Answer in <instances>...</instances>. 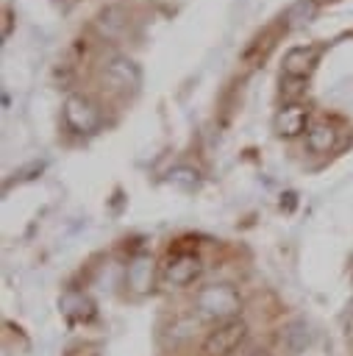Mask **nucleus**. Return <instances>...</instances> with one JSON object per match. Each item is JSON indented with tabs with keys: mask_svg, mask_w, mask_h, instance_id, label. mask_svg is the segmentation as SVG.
Returning <instances> with one entry per match:
<instances>
[{
	"mask_svg": "<svg viewBox=\"0 0 353 356\" xmlns=\"http://www.w3.org/2000/svg\"><path fill=\"white\" fill-rule=\"evenodd\" d=\"M195 317L206 320V323H228L236 320L242 312V295L236 292V286L231 284H206L195 292L192 300Z\"/></svg>",
	"mask_w": 353,
	"mask_h": 356,
	"instance_id": "obj_1",
	"label": "nucleus"
},
{
	"mask_svg": "<svg viewBox=\"0 0 353 356\" xmlns=\"http://www.w3.org/2000/svg\"><path fill=\"white\" fill-rule=\"evenodd\" d=\"M250 339V328L242 317L217 323L200 342V356H233Z\"/></svg>",
	"mask_w": 353,
	"mask_h": 356,
	"instance_id": "obj_2",
	"label": "nucleus"
},
{
	"mask_svg": "<svg viewBox=\"0 0 353 356\" xmlns=\"http://www.w3.org/2000/svg\"><path fill=\"white\" fill-rule=\"evenodd\" d=\"M200 273H203V261L195 253H175L161 267V275L170 286H189L200 278Z\"/></svg>",
	"mask_w": 353,
	"mask_h": 356,
	"instance_id": "obj_3",
	"label": "nucleus"
},
{
	"mask_svg": "<svg viewBox=\"0 0 353 356\" xmlns=\"http://www.w3.org/2000/svg\"><path fill=\"white\" fill-rule=\"evenodd\" d=\"M64 120L72 131L78 134H92L97 125H100V111L97 106L83 97V95H69L67 103H64Z\"/></svg>",
	"mask_w": 353,
	"mask_h": 356,
	"instance_id": "obj_4",
	"label": "nucleus"
},
{
	"mask_svg": "<svg viewBox=\"0 0 353 356\" xmlns=\"http://www.w3.org/2000/svg\"><path fill=\"white\" fill-rule=\"evenodd\" d=\"M103 81L111 83L114 89H136L139 86V67L131 58H114V61H108Z\"/></svg>",
	"mask_w": 353,
	"mask_h": 356,
	"instance_id": "obj_5",
	"label": "nucleus"
},
{
	"mask_svg": "<svg viewBox=\"0 0 353 356\" xmlns=\"http://www.w3.org/2000/svg\"><path fill=\"white\" fill-rule=\"evenodd\" d=\"M306 122H309V108L303 103H289L278 111L275 117V128L281 136H297L306 131Z\"/></svg>",
	"mask_w": 353,
	"mask_h": 356,
	"instance_id": "obj_6",
	"label": "nucleus"
},
{
	"mask_svg": "<svg viewBox=\"0 0 353 356\" xmlns=\"http://www.w3.org/2000/svg\"><path fill=\"white\" fill-rule=\"evenodd\" d=\"M317 61V47H292L284 56V75L289 78H306Z\"/></svg>",
	"mask_w": 353,
	"mask_h": 356,
	"instance_id": "obj_7",
	"label": "nucleus"
},
{
	"mask_svg": "<svg viewBox=\"0 0 353 356\" xmlns=\"http://www.w3.org/2000/svg\"><path fill=\"white\" fill-rule=\"evenodd\" d=\"M336 139H339V134L331 122H314L306 134V147L311 153H331L336 147Z\"/></svg>",
	"mask_w": 353,
	"mask_h": 356,
	"instance_id": "obj_8",
	"label": "nucleus"
},
{
	"mask_svg": "<svg viewBox=\"0 0 353 356\" xmlns=\"http://www.w3.org/2000/svg\"><path fill=\"white\" fill-rule=\"evenodd\" d=\"M128 284L136 292H147L153 289V259L150 256H136L128 264Z\"/></svg>",
	"mask_w": 353,
	"mask_h": 356,
	"instance_id": "obj_9",
	"label": "nucleus"
},
{
	"mask_svg": "<svg viewBox=\"0 0 353 356\" xmlns=\"http://www.w3.org/2000/svg\"><path fill=\"white\" fill-rule=\"evenodd\" d=\"M167 181L175 184V186H183V189H195L200 184V172L195 167H186V164H178L167 172Z\"/></svg>",
	"mask_w": 353,
	"mask_h": 356,
	"instance_id": "obj_10",
	"label": "nucleus"
},
{
	"mask_svg": "<svg viewBox=\"0 0 353 356\" xmlns=\"http://www.w3.org/2000/svg\"><path fill=\"white\" fill-rule=\"evenodd\" d=\"M197 320H200V317H181L178 323H172L170 331H167L170 342L175 345V342H186V339H192V337H195V328H197Z\"/></svg>",
	"mask_w": 353,
	"mask_h": 356,
	"instance_id": "obj_11",
	"label": "nucleus"
},
{
	"mask_svg": "<svg viewBox=\"0 0 353 356\" xmlns=\"http://www.w3.org/2000/svg\"><path fill=\"white\" fill-rule=\"evenodd\" d=\"M314 11H317V0H297V3L286 11V19H289V25H297V22L311 19Z\"/></svg>",
	"mask_w": 353,
	"mask_h": 356,
	"instance_id": "obj_12",
	"label": "nucleus"
},
{
	"mask_svg": "<svg viewBox=\"0 0 353 356\" xmlns=\"http://www.w3.org/2000/svg\"><path fill=\"white\" fill-rule=\"evenodd\" d=\"M233 356H272V353H270V350H267L261 342H253V339H247V342H245V345H242V348H239Z\"/></svg>",
	"mask_w": 353,
	"mask_h": 356,
	"instance_id": "obj_13",
	"label": "nucleus"
},
{
	"mask_svg": "<svg viewBox=\"0 0 353 356\" xmlns=\"http://www.w3.org/2000/svg\"><path fill=\"white\" fill-rule=\"evenodd\" d=\"M339 325H342V334H345V339H350L353 342V300L347 303V309L342 312V317H339Z\"/></svg>",
	"mask_w": 353,
	"mask_h": 356,
	"instance_id": "obj_14",
	"label": "nucleus"
}]
</instances>
